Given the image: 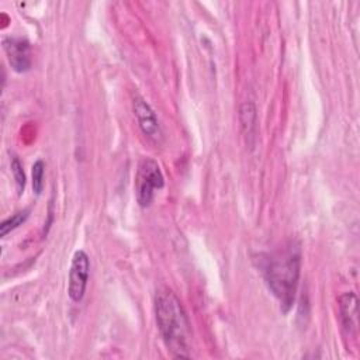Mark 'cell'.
<instances>
[{"label":"cell","mask_w":360,"mask_h":360,"mask_svg":"<svg viewBox=\"0 0 360 360\" xmlns=\"http://www.w3.org/2000/svg\"><path fill=\"white\" fill-rule=\"evenodd\" d=\"M132 108L143 135L148 136L152 142L159 143L162 141V129L156 118V114L150 108V105L142 97L136 96L132 101Z\"/></svg>","instance_id":"8992f818"},{"label":"cell","mask_w":360,"mask_h":360,"mask_svg":"<svg viewBox=\"0 0 360 360\" xmlns=\"http://www.w3.org/2000/svg\"><path fill=\"white\" fill-rule=\"evenodd\" d=\"M240 122L246 138H255L256 134V108L253 103H243L240 105Z\"/></svg>","instance_id":"ba28073f"},{"label":"cell","mask_w":360,"mask_h":360,"mask_svg":"<svg viewBox=\"0 0 360 360\" xmlns=\"http://www.w3.org/2000/svg\"><path fill=\"white\" fill-rule=\"evenodd\" d=\"M301 273V252L294 242L280 248L266 259L264 280L271 294L278 300L284 312L294 301Z\"/></svg>","instance_id":"7a4b0ae2"},{"label":"cell","mask_w":360,"mask_h":360,"mask_svg":"<svg viewBox=\"0 0 360 360\" xmlns=\"http://www.w3.org/2000/svg\"><path fill=\"white\" fill-rule=\"evenodd\" d=\"M165 186V177L155 159H141L135 176V195L141 207H149L156 188Z\"/></svg>","instance_id":"3957f363"},{"label":"cell","mask_w":360,"mask_h":360,"mask_svg":"<svg viewBox=\"0 0 360 360\" xmlns=\"http://www.w3.org/2000/svg\"><path fill=\"white\" fill-rule=\"evenodd\" d=\"M90 274V259L84 250H76L69 270L68 294L73 302H80L84 297Z\"/></svg>","instance_id":"277c9868"},{"label":"cell","mask_w":360,"mask_h":360,"mask_svg":"<svg viewBox=\"0 0 360 360\" xmlns=\"http://www.w3.org/2000/svg\"><path fill=\"white\" fill-rule=\"evenodd\" d=\"M44 174H45V163L42 160H37L32 165V190L37 195L42 193Z\"/></svg>","instance_id":"30bf717a"},{"label":"cell","mask_w":360,"mask_h":360,"mask_svg":"<svg viewBox=\"0 0 360 360\" xmlns=\"http://www.w3.org/2000/svg\"><path fill=\"white\" fill-rule=\"evenodd\" d=\"M155 318L160 336L174 357H190L191 329L180 300L162 288L155 295Z\"/></svg>","instance_id":"6da1fadb"},{"label":"cell","mask_w":360,"mask_h":360,"mask_svg":"<svg viewBox=\"0 0 360 360\" xmlns=\"http://www.w3.org/2000/svg\"><path fill=\"white\" fill-rule=\"evenodd\" d=\"M30 215V211L28 210H24V211H18L17 214L11 215L10 218H7L6 221L1 222L0 225V235L1 236H6L8 232H11L13 229L18 228L21 224L25 222V219L28 218Z\"/></svg>","instance_id":"9c48e42d"},{"label":"cell","mask_w":360,"mask_h":360,"mask_svg":"<svg viewBox=\"0 0 360 360\" xmlns=\"http://www.w3.org/2000/svg\"><path fill=\"white\" fill-rule=\"evenodd\" d=\"M3 48L13 70L24 73L31 69V46L27 39L6 37L3 39Z\"/></svg>","instance_id":"5b68a950"},{"label":"cell","mask_w":360,"mask_h":360,"mask_svg":"<svg viewBox=\"0 0 360 360\" xmlns=\"http://www.w3.org/2000/svg\"><path fill=\"white\" fill-rule=\"evenodd\" d=\"M11 172L15 180V186H17V191L18 194L24 193L25 188V173L22 169V163L20 162V159L17 156L11 158Z\"/></svg>","instance_id":"8fae6325"},{"label":"cell","mask_w":360,"mask_h":360,"mask_svg":"<svg viewBox=\"0 0 360 360\" xmlns=\"http://www.w3.org/2000/svg\"><path fill=\"white\" fill-rule=\"evenodd\" d=\"M339 312L342 326L349 335L357 330V297L354 292H345L339 297Z\"/></svg>","instance_id":"52a82bcc"}]
</instances>
